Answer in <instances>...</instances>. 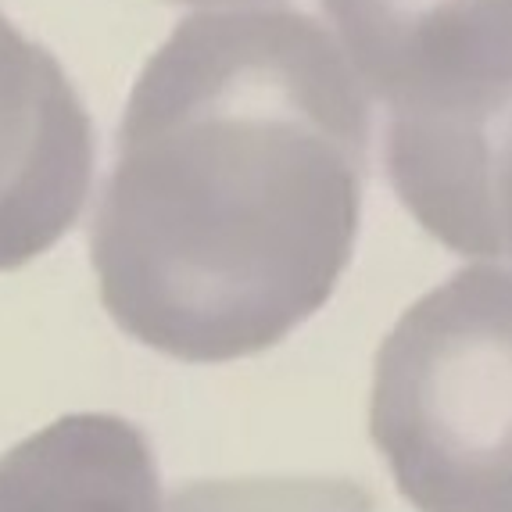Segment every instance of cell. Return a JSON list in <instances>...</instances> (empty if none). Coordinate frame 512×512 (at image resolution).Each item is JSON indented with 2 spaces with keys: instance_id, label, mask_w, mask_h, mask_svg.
<instances>
[{
  "instance_id": "cell-8",
  "label": "cell",
  "mask_w": 512,
  "mask_h": 512,
  "mask_svg": "<svg viewBox=\"0 0 512 512\" xmlns=\"http://www.w3.org/2000/svg\"><path fill=\"white\" fill-rule=\"evenodd\" d=\"M172 4H197V8H251L255 0H172Z\"/></svg>"
},
{
  "instance_id": "cell-7",
  "label": "cell",
  "mask_w": 512,
  "mask_h": 512,
  "mask_svg": "<svg viewBox=\"0 0 512 512\" xmlns=\"http://www.w3.org/2000/svg\"><path fill=\"white\" fill-rule=\"evenodd\" d=\"M162 512H373V495L341 477L197 480L180 487Z\"/></svg>"
},
{
  "instance_id": "cell-6",
  "label": "cell",
  "mask_w": 512,
  "mask_h": 512,
  "mask_svg": "<svg viewBox=\"0 0 512 512\" xmlns=\"http://www.w3.org/2000/svg\"><path fill=\"white\" fill-rule=\"evenodd\" d=\"M0 512H162L147 434L115 412H72L0 455Z\"/></svg>"
},
{
  "instance_id": "cell-5",
  "label": "cell",
  "mask_w": 512,
  "mask_h": 512,
  "mask_svg": "<svg viewBox=\"0 0 512 512\" xmlns=\"http://www.w3.org/2000/svg\"><path fill=\"white\" fill-rule=\"evenodd\" d=\"M387 180L444 248L512 262V97L470 122H387Z\"/></svg>"
},
{
  "instance_id": "cell-1",
  "label": "cell",
  "mask_w": 512,
  "mask_h": 512,
  "mask_svg": "<svg viewBox=\"0 0 512 512\" xmlns=\"http://www.w3.org/2000/svg\"><path fill=\"white\" fill-rule=\"evenodd\" d=\"M369 140V94L323 22L183 18L133 83L90 226L115 326L205 366L280 344L355 255Z\"/></svg>"
},
{
  "instance_id": "cell-3",
  "label": "cell",
  "mask_w": 512,
  "mask_h": 512,
  "mask_svg": "<svg viewBox=\"0 0 512 512\" xmlns=\"http://www.w3.org/2000/svg\"><path fill=\"white\" fill-rule=\"evenodd\" d=\"M387 122H470L512 97V0H323Z\"/></svg>"
},
{
  "instance_id": "cell-4",
  "label": "cell",
  "mask_w": 512,
  "mask_h": 512,
  "mask_svg": "<svg viewBox=\"0 0 512 512\" xmlns=\"http://www.w3.org/2000/svg\"><path fill=\"white\" fill-rule=\"evenodd\" d=\"M94 151L90 115L58 58L0 11V273L76 226Z\"/></svg>"
},
{
  "instance_id": "cell-2",
  "label": "cell",
  "mask_w": 512,
  "mask_h": 512,
  "mask_svg": "<svg viewBox=\"0 0 512 512\" xmlns=\"http://www.w3.org/2000/svg\"><path fill=\"white\" fill-rule=\"evenodd\" d=\"M369 430L419 512H512V269L466 265L376 351Z\"/></svg>"
}]
</instances>
